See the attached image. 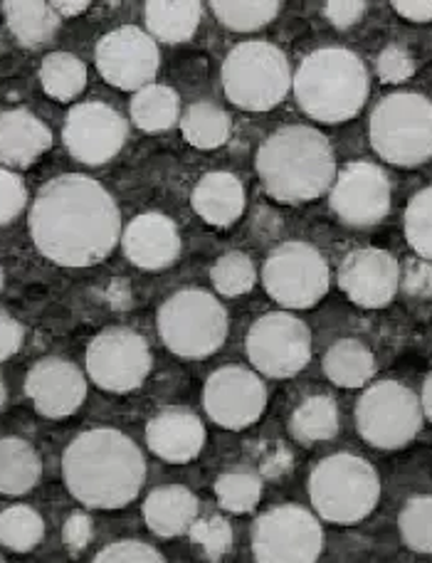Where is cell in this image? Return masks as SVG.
<instances>
[{
  "label": "cell",
  "instance_id": "obj_1",
  "mask_svg": "<svg viewBox=\"0 0 432 563\" xmlns=\"http://www.w3.org/2000/svg\"><path fill=\"white\" fill-rule=\"evenodd\" d=\"M27 225L40 255L63 267L104 263L122 238V216L112 194L79 174L47 180L33 200Z\"/></svg>",
  "mask_w": 432,
  "mask_h": 563
},
{
  "label": "cell",
  "instance_id": "obj_2",
  "mask_svg": "<svg viewBox=\"0 0 432 563\" xmlns=\"http://www.w3.org/2000/svg\"><path fill=\"white\" fill-rule=\"evenodd\" d=\"M65 485L89 509H122L146 482V460L136 442L114 428L77 435L63 457Z\"/></svg>",
  "mask_w": 432,
  "mask_h": 563
},
{
  "label": "cell",
  "instance_id": "obj_3",
  "mask_svg": "<svg viewBox=\"0 0 432 563\" xmlns=\"http://www.w3.org/2000/svg\"><path fill=\"white\" fill-rule=\"evenodd\" d=\"M257 176L279 203H307L324 196L336 180V158L319 129L291 124L277 129L255 156Z\"/></svg>",
  "mask_w": 432,
  "mask_h": 563
},
{
  "label": "cell",
  "instance_id": "obj_4",
  "mask_svg": "<svg viewBox=\"0 0 432 563\" xmlns=\"http://www.w3.org/2000/svg\"><path fill=\"white\" fill-rule=\"evenodd\" d=\"M297 104L321 124H341L364 109L370 79L364 59L346 47H321L301 59L295 73Z\"/></svg>",
  "mask_w": 432,
  "mask_h": 563
},
{
  "label": "cell",
  "instance_id": "obj_5",
  "mask_svg": "<svg viewBox=\"0 0 432 563\" xmlns=\"http://www.w3.org/2000/svg\"><path fill=\"white\" fill-rule=\"evenodd\" d=\"M309 497L311 507L324 521L356 525L378 507V472L358 455H348V452L329 455L311 470Z\"/></svg>",
  "mask_w": 432,
  "mask_h": 563
},
{
  "label": "cell",
  "instance_id": "obj_6",
  "mask_svg": "<svg viewBox=\"0 0 432 563\" xmlns=\"http://www.w3.org/2000/svg\"><path fill=\"white\" fill-rule=\"evenodd\" d=\"M289 59L273 43L247 40L233 47L223 63L225 97L245 112L263 114L285 102L291 89Z\"/></svg>",
  "mask_w": 432,
  "mask_h": 563
},
{
  "label": "cell",
  "instance_id": "obj_7",
  "mask_svg": "<svg viewBox=\"0 0 432 563\" xmlns=\"http://www.w3.org/2000/svg\"><path fill=\"white\" fill-rule=\"evenodd\" d=\"M158 334L170 354L180 358H208L225 344L228 311L206 289H180L168 297L156 317Z\"/></svg>",
  "mask_w": 432,
  "mask_h": 563
},
{
  "label": "cell",
  "instance_id": "obj_8",
  "mask_svg": "<svg viewBox=\"0 0 432 563\" xmlns=\"http://www.w3.org/2000/svg\"><path fill=\"white\" fill-rule=\"evenodd\" d=\"M370 146L386 164L413 168L432 158V102L418 92H394L370 114Z\"/></svg>",
  "mask_w": 432,
  "mask_h": 563
},
{
  "label": "cell",
  "instance_id": "obj_9",
  "mask_svg": "<svg viewBox=\"0 0 432 563\" xmlns=\"http://www.w3.org/2000/svg\"><path fill=\"white\" fill-rule=\"evenodd\" d=\"M423 404L398 380H378L356 404L358 435L378 450H400L423 428Z\"/></svg>",
  "mask_w": 432,
  "mask_h": 563
},
{
  "label": "cell",
  "instance_id": "obj_10",
  "mask_svg": "<svg viewBox=\"0 0 432 563\" xmlns=\"http://www.w3.org/2000/svg\"><path fill=\"white\" fill-rule=\"evenodd\" d=\"M263 285L277 305L287 309H309L326 297L331 273L324 255L309 243H283L267 257Z\"/></svg>",
  "mask_w": 432,
  "mask_h": 563
},
{
  "label": "cell",
  "instance_id": "obj_11",
  "mask_svg": "<svg viewBox=\"0 0 432 563\" xmlns=\"http://www.w3.org/2000/svg\"><path fill=\"white\" fill-rule=\"evenodd\" d=\"M324 531L309 509L283 505L259 515L253 525V556L257 563H317Z\"/></svg>",
  "mask_w": 432,
  "mask_h": 563
},
{
  "label": "cell",
  "instance_id": "obj_12",
  "mask_svg": "<svg viewBox=\"0 0 432 563\" xmlns=\"http://www.w3.org/2000/svg\"><path fill=\"white\" fill-rule=\"evenodd\" d=\"M148 341L126 327H109L89 341L87 374L107 394H132L151 374Z\"/></svg>",
  "mask_w": 432,
  "mask_h": 563
},
{
  "label": "cell",
  "instance_id": "obj_13",
  "mask_svg": "<svg viewBox=\"0 0 432 563\" xmlns=\"http://www.w3.org/2000/svg\"><path fill=\"white\" fill-rule=\"evenodd\" d=\"M247 356L259 374L269 378H295L311 361V331L289 311H269L247 334Z\"/></svg>",
  "mask_w": 432,
  "mask_h": 563
},
{
  "label": "cell",
  "instance_id": "obj_14",
  "mask_svg": "<svg viewBox=\"0 0 432 563\" xmlns=\"http://www.w3.org/2000/svg\"><path fill=\"white\" fill-rule=\"evenodd\" d=\"M95 59L104 82L126 89V92H139V89L154 85L160 67L156 40L136 25H122L107 33L97 43Z\"/></svg>",
  "mask_w": 432,
  "mask_h": 563
},
{
  "label": "cell",
  "instance_id": "obj_15",
  "mask_svg": "<svg viewBox=\"0 0 432 563\" xmlns=\"http://www.w3.org/2000/svg\"><path fill=\"white\" fill-rule=\"evenodd\" d=\"M203 408L210 420L225 430H245L263 418L267 386L255 371L223 366L206 380Z\"/></svg>",
  "mask_w": 432,
  "mask_h": 563
},
{
  "label": "cell",
  "instance_id": "obj_16",
  "mask_svg": "<svg viewBox=\"0 0 432 563\" xmlns=\"http://www.w3.org/2000/svg\"><path fill=\"white\" fill-rule=\"evenodd\" d=\"M331 210L351 228L378 225L390 210V180L384 168L354 161L339 170L329 190Z\"/></svg>",
  "mask_w": 432,
  "mask_h": 563
},
{
  "label": "cell",
  "instance_id": "obj_17",
  "mask_svg": "<svg viewBox=\"0 0 432 563\" xmlns=\"http://www.w3.org/2000/svg\"><path fill=\"white\" fill-rule=\"evenodd\" d=\"M129 124L102 102H85L69 109L65 119V146L73 158L87 166H102L124 148Z\"/></svg>",
  "mask_w": 432,
  "mask_h": 563
},
{
  "label": "cell",
  "instance_id": "obj_18",
  "mask_svg": "<svg viewBox=\"0 0 432 563\" xmlns=\"http://www.w3.org/2000/svg\"><path fill=\"white\" fill-rule=\"evenodd\" d=\"M398 260L380 247L351 250L339 267V287L354 305L380 309L396 299L400 289Z\"/></svg>",
  "mask_w": 432,
  "mask_h": 563
},
{
  "label": "cell",
  "instance_id": "obj_19",
  "mask_svg": "<svg viewBox=\"0 0 432 563\" xmlns=\"http://www.w3.org/2000/svg\"><path fill=\"white\" fill-rule=\"evenodd\" d=\"M25 394L40 416L69 418L82 408L87 398V378L65 358L47 356L27 371Z\"/></svg>",
  "mask_w": 432,
  "mask_h": 563
},
{
  "label": "cell",
  "instance_id": "obj_20",
  "mask_svg": "<svg viewBox=\"0 0 432 563\" xmlns=\"http://www.w3.org/2000/svg\"><path fill=\"white\" fill-rule=\"evenodd\" d=\"M208 432L203 420L193 410L170 406L158 410L146 426V445L156 457L186 465L193 462L206 448Z\"/></svg>",
  "mask_w": 432,
  "mask_h": 563
},
{
  "label": "cell",
  "instance_id": "obj_21",
  "mask_svg": "<svg viewBox=\"0 0 432 563\" xmlns=\"http://www.w3.org/2000/svg\"><path fill=\"white\" fill-rule=\"evenodd\" d=\"M122 245L129 263L146 273H160L174 265L184 247L176 223L164 213L136 216L124 230Z\"/></svg>",
  "mask_w": 432,
  "mask_h": 563
},
{
  "label": "cell",
  "instance_id": "obj_22",
  "mask_svg": "<svg viewBox=\"0 0 432 563\" xmlns=\"http://www.w3.org/2000/svg\"><path fill=\"white\" fill-rule=\"evenodd\" d=\"M53 146V132L27 109H8L0 114V161L25 168Z\"/></svg>",
  "mask_w": 432,
  "mask_h": 563
},
{
  "label": "cell",
  "instance_id": "obj_23",
  "mask_svg": "<svg viewBox=\"0 0 432 563\" xmlns=\"http://www.w3.org/2000/svg\"><path fill=\"white\" fill-rule=\"evenodd\" d=\"M190 203H193V210L208 225L228 228L245 213L247 198L235 174H230V170H210L196 184Z\"/></svg>",
  "mask_w": 432,
  "mask_h": 563
},
{
  "label": "cell",
  "instance_id": "obj_24",
  "mask_svg": "<svg viewBox=\"0 0 432 563\" xmlns=\"http://www.w3.org/2000/svg\"><path fill=\"white\" fill-rule=\"evenodd\" d=\"M198 519V499L193 492L180 485L154 489L144 501L146 527L160 539L188 534Z\"/></svg>",
  "mask_w": 432,
  "mask_h": 563
},
{
  "label": "cell",
  "instance_id": "obj_25",
  "mask_svg": "<svg viewBox=\"0 0 432 563\" xmlns=\"http://www.w3.org/2000/svg\"><path fill=\"white\" fill-rule=\"evenodd\" d=\"M144 13L151 37L178 45L196 35L200 15H203V3H198V0H148Z\"/></svg>",
  "mask_w": 432,
  "mask_h": 563
},
{
  "label": "cell",
  "instance_id": "obj_26",
  "mask_svg": "<svg viewBox=\"0 0 432 563\" xmlns=\"http://www.w3.org/2000/svg\"><path fill=\"white\" fill-rule=\"evenodd\" d=\"M3 13L10 33L25 47L47 45L59 30V15L43 0H5Z\"/></svg>",
  "mask_w": 432,
  "mask_h": 563
},
{
  "label": "cell",
  "instance_id": "obj_27",
  "mask_svg": "<svg viewBox=\"0 0 432 563\" xmlns=\"http://www.w3.org/2000/svg\"><path fill=\"white\" fill-rule=\"evenodd\" d=\"M324 374L339 388H364L376 376V358L358 339H339L324 356Z\"/></svg>",
  "mask_w": 432,
  "mask_h": 563
},
{
  "label": "cell",
  "instance_id": "obj_28",
  "mask_svg": "<svg viewBox=\"0 0 432 563\" xmlns=\"http://www.w3.org/2000/svg\"><path fill=\"white\" fill-rule=\"evenodd\" d=\"M40 475H43V462L30 442L0 438V495H27L40 482Z\"/></svg>",
  "mask_w": 432,
  "mask_h": 563
},
{
  "label": "cell",
  "instance_id": "obj_29",
  "mask_svg": "<svg viewBox=\"0 0 432 563\" xmlns=\"http://www.w3.org/2000/svg\"><path fill=\"white\" fill-rule=\"evenodd\" d=\"M180 117V99L166 85H148L132 97V119L146 134H160L176 126Z\"/></svg>",
  "mask_w": 432,
  "mask_h": 563
},
{
  "label": "cell",
  "instance_id": "obj_30",
  "mask_svg": "<svg viewBox=\"0 0 432 563\" xmlns=\"http://www.w3.org/2000/svg\"><path fill=\"white\" fill-rule=\"evenodd\" d=\"M230 132H233V122L230 117L213 102H196L186 109L184 119H180V134L190 146L200 151L220 148L228 144Z\"/></svg>",
  "mask_w": 432,
  "mask_h": 563
},
{
  "label": "cell",
  "instance_id": "obj_31",
  "mask_svg": "<svg viewBox=\"0 0 432 563\" xmlns=\"http://www.w3.org/2000/svg\"><path fill=\"white\" fill-rule=\"evenodd\" d=\"M289 430L295 440L304 442V445L331 440L339 432L336 400L321 394L301 400L289 418Z\"/></svg>",
  "mask_w": 432,
  "mask_h": 563
},
{
  "label": "cell",
  "instance_id": "obj_32",
  "mask_svg": "<svg viewBox=\"0 0 432 563\" xmlns=\"http://www.w3.org/2000/svg\"><path fill=\"white\" fill-rule=\"evenodd\" d=\"M40 85H43L47 97L57 99V102H73L75 97L85 92L87 67L75 55L53 53L40 65Z\"/></svg>",
  "mask_w": 432,
  "mask_h": 563
},
{
  "label": "cell",
  "instance_id": "obj_33",
  "mask_svg": "<svg viewBox=\"0 0 432 563\" xmlns=\"http://www.w3.org/2000/svg\"><path fill=\"white\" fill-rule=\"evenodd\" d=\"M45 537V521L33 507L15 505L0 511V544L15 551V554H27L33 551Z\"/></svg>",
  "mask_w": 432,
  "mask_h": 563
},
{
  "label": "cell",
  "instance_id": "obj_34",
  "mask_svg": "<svg viewBox=\"0 0 432 563\" xmlns=\"http://www.w3.org/2000/svg\"><path fill=\"white\" fill-rule=\"evenodd\" d=\"M215 18L235 33H250L273 23L279 13L277 0H213Z\"/></svg>",
  "mask_w": 432,
  "mask_h": 563
},
{
  "label": "cell",
  "instance_id": "obj_35",
  "mask_svg": "<svg viewBox=\"0 0 432 563\" xmlns=\"http://www.w3.org/2000/svg\"><path fill=\"white\" fill-rule=\"evenodd\" d=\"M215 497L220 507L233 515H247L263 499V477L250 470L225 472L215 479Z\"/></svg>",
  "mask_w": 432,
  "mask_h": 563
},
{
  "label": "cell",
  "instance_id": "obj_36",
  "mask_svg": "<svg viewBox=\"0 0 432 563\" xmlns=\"http://www.w3.org/2000/svg\"><path fill=\"white\" fill-rule=\"evenodd\" d=\"M210 279L223 297H240L255 289L257 269L253 260L235 250V253H225L218 260L210 269Z\"/></svg>",
  "mask_w": 432,
  "mask_h": 563
},
{
  "label": "cell",
  "instance_id": "obj_37",
  "mask_svg": "<svg viewBox=\"0 0 432 563\" xmlns=\"http://www.w3.org/2000/svg\"><path fill=\"white\" fill-rule=\"evenodd\" d=\"M398 529L408 549L432 554V495L408 499L398 517Z\"/></svg>",
  "mask_w": 432,
  "mask_h": 563
},
{
  "label": "cell",
  "instance_id": "obj_38",
  "mask_svg": "<svg viewBox=\"0 0 432 563\" xmlns=\"http://www.w3.org/2000/svg\"><path fill=\"white\" fill-rule=\"evenodd\" d=\"M406 240L416 253L432 263V186L410 198L403 218Z\"/></svg>",
  "mask_w": 432,
  "mask_h": 563
},
{
  "label": "cell",
  "instance_id": "obj_39",
  "mask_svg": "<svg viewBox=\"0 0 432 563\" xmlns=\"http://www.w3.org/2000/svg\"><path fill=\"white\" fill-rule=\"evenodd\" d=\"M188 534L190 541L200 547V551H203L210 561H220L228 554L230 547H233V527H230V521L223 517L196 519Z\"/></svg>",
  "mask_w": 432,
  "mask_h": 563
},
{
  "label": "cell",
  "instance_id": "obj_40",
  "mask_svg": "<svg viewBox=\"0 0 432 563\" xmlns=\"http://www.w3.org/2000/svg\"><path fill=\"white\" fill-rule=\"evenodd\" d=\"M27 206L25 180L15 170L0 168V225L13 223Z\"/></svg>",
  "mask_w": 432,
  "mask_h": 563
},
{
  "label": "cell",
  "instance_id": "obj_41",
  "mask_svg": "<svg viewBox=\"0 0 432 563\" xmlns=\"http://www.w3.org/2000/svg\"><path fill=\"white\" fill-rule=\"evenodd\" d=\"M92 563H166V559L154 547L144 544V541L126 539L104 547Z\"/></svg>",
  "mask_w": 432,
  "mask_h": 563
},
{
  "label": "cell",
  "instance_id": "obj_42",
  "mask_svg": "<svg viewBox=\"0 0 432 563\" xmlns=\"http://www.w3.org/2000/svg\"><path fill=\"white\" fill-rule=\"evenodd\" d=\"M376 67H378L380 82H386V85L406 82V79H410L416 73L413 57H410L408 49L400 45H388L384 53L378 55Z\"/></svg>",
  "mask_w": 432,
  "mask_h": 563
},
{
  "label": "cell",
  "instance_id": "obj_43",
  "mask_svg": "<svg viewBox=\"0 0 432 563\" xmlns=\"http://www.w3.org/2000/svg\"><path fill=\"white\" fill-rule=\"evenodd\" d=\"M25 341V329L18 319L0 309V361L15 356Z\"/></svg>",
  "mask_w": 432,
  "mask_h": 563
},
{
  "label": "cell",
  "instance_id": "obj_44",
  "mask_svg": "<svg viewBox=\"0 0 432 563\" xmlns=\"http://www.w3.org/2000/svg\"><path fill=\"white\" fill-rule=\"evenodd\" d=\"M400 285L413 297H432V265L408 263L406 275L400 273Z\"/></svg>",
  "mask_w": 432,
  "mask_h": 563
},
{
  "label": "cell",
  "instance_id": "obj_45",
  "mask_svg": "<svg viewBox=\"0 0 432 563\" xmlns=\"http://www.w3.org/2000/svg\"><path fill=\"white\" fill-rule=\"evenodd\" d=\"M324 13L331 23L344 30V27L356 25L358 20L364 18L366 3H361V0H329L324 5Z\"/></svg>",
  "mask_w": 432,
  "mask_h": 563
},
{
  "label": "cell",
  "instance_id": "obj_46",
  "mask_svg": "<svg viewBox=\"0 0 432 563\" xmlns=\"http://www.w3.org/2000/svg\"><path fill=\"white\" fill-rule=\"evenodd\" d=\"M63 537L69 549L82 551L89 544V539H92V519H89L85 511H75V515H69V519L65 521Z\"/></svg>",
  "mask_w": 432,
  "mask_h": 563
},
{
  "label": "cell",
  "instance_id": "obj_47",
  "mask_svg": "<svg viewBox=\"0 0 432 563\" xmlns=\"http://www.w3.org/2000/svg\"><path fill=\"white\" fill-rule=\"evenodd\" d=\"M394 10L413 23H430L432 20V0H396Z\"/></svg>",
  "mask_w": 432,
  "mask_h": 563
},
{
  "label": "cell",
  "instance_id": "obj_48",
  "mask_svg": "<svg viewBox=\"0 0 432 563\" xmlns=\"http://www.w3.org/2000/svg\"><path fill=\"white\" fill-rule=\"evenodd\" d=\"M55 8V13L59 18H75V15H82L85 10L89 8L87 0H55V3H49Z\"/></svg>",
  "mask_w": 432,
  "mask_h": 563
},
{
  "label": "cell",
  "instance_id": "obj_49",
  "mask_svg": "<svg viewBox=\"0 0 432 563\" xmlns=\"http://www.w3.org/2000/svg\"><path fill=\"white\" fill-rule=\"evenodd\" d=\"M420 404H423V413L432 422V374L425 378L423 384V396H420Z\"/></svg>",
  "mask_w": 432,
  "mask_h": 563
},
{
  "label": "cell",
  "instance_id": "obj_50",
  "mask_svg": "<svg viewBox=\"0 0 432 563\" xmlns=\"http://www.w3.org/2000/svg\"><path fill=\"white\" fill-rule=\"evenodd\" d=\"M5 404V386H3V376H0V408Z\"/></svg>",
  "mask_w": 432,
  "mask_h": 563
},
{
  "label": "cell",
  "instance_id": "obj_51",
  "mask_svg": "<svg viewBox=\"0 0 432 563\" xmlns=\"http://www.w3.org/2000/svg\"><path fill=\"white\" fill-rule=\"evenodd\" d=\"M3 282H5V277H3V267H0V291H3Z\"/></svg>",
  "mask_w": 432,
  "mask_h": 563
},
{
  "label": "cell",
  "instance_id": "obj_52",
  "mask_svg": "<svg viewBox=\"0 0 432 563\" xmlns=\"http://www.w3.org/2000/svg\"><path fill=\"white\" fill-rule=\"evenodd\" d=\"M0 563H5V561H3V556H0Z\"/></svg>",
  "mask_w": 432,
  "mask_h": 563
}]
</instances>
